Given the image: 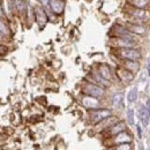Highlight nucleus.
Here are the masks:
<instances>
[{"mask_svg":"<svg viewBox=\"0 0 150 150\" xmlns=\"http://www.w3.org/2000/svg\"><path fill=\"white\" fill-rule=\"evenodd\" d=\"M112 54L115 56L118 60H131L140 61L142 59V52L139 47H128V49H114Z\"/></svg>","mask_w":150,"mask_h":150,"instance_id":"1","label":"nucleus"},{"mask_svg":"<svg viewBox=\"0 0 150 150\" xmlns=\"http://www.w3.org/2000/svg\"><path fill=\"white\" fill-rule=\"evenodd\" d=\"M134 141V137H133V134L131 132L125 131L121 132L117 135H114L112 137H109V139H105L103 140V143L106 148H110L113 146H117V144H122V143H133Z\"/></svg>","mask_w":150,"mask_h":150,"instance_id":"2","label":"nucleus"},{"mask_svg":"<svg viewBox=\"0 0 150 150\" xmlns=\"http://www.w3.org/2000/svg\"><path fill=\"white\" fill-rule=\"evenodd\" d=\"M81 93L82 95H87V96H91V97L98 98V99H103L106 96V89H104L97 84L84 81L81 87Z\"/></svg>","mask_w":150,"mask_h":150,"instance_id":"3","label":"nucleus"},{"mask_svg":"<svg viewBox=\"0 0 150 150\" xmlns=\"http://www.w3.org/2000/svg\"><path fill=\"white\" fill-rule=\"evenodd\" d=\"M110 36L111 37H120V38H125V39H128L132 40L136 44H139V38L136 35L132 34L131 31L124 25V24H114L112 28H111V31H110Z\"/></svg>","mask_w":150,"mask_h":150,"instance_id":"4","label":"nucleus"},{"mask_svg":"<svg viewBox=\"0 0 150 150\" xmlns=\"http://www.w3.org/2000/svg\"><path fill=\"white\" fill-rule=\"evenodd\" d=\"M113 111L109 108H100V109H97V110H93V111H89V121L93 126H95L96 124H98L102 120L111 117Z\"/></svg>","mask_w":150,"mask_h":150,"instance_id":"5","label":"nucleus"},{"mask_svg":"<svg viewBox=\"0 0 150 150\" xmlns=\"http://www.w3.org/2000/svg\"><path fill=\"white\" fill-rule=\"evenodd\" d=\"M80 102H81L82 106L86 108L88 111H93V110L104 108L103 106V99H98V98H95V97H91V96H87V95H81Z\"/></svg>","mask_w":150,"mask_h":150,"instance_id":"6","label":"nucleus"},{"mask_svg":"<svg viewBox=\"0 0 150 150\" xmlns=\"http://www.w3.org/2000/svg\"><path fill=\"white\" fill-rule=\"evenodd\" d=\"M119 120H120V118H119L118 115L112 114L111 117H109V118L102 120L100 122H98V124H96L95 126H93V131H94L95 133H97V134H102L103 132L109 129L112 125H114L115 122H118Z\"/></svg>","mask_w":150,"mask_h":150,"instance_id":"7","label":"nucleus"},{"mask_svg":"<svg viewBox=\"0 0 150 150\" xmlns=\"http://www.w3.org/2000/svg\"><path fill=\"white\" fill-rule=\"evenodd\" d=\"M84 81L90 82V83H94V84H97V86H99V87H102V88H104V89L111 87V84H112L110 81H108V80H105L104 77H102L100 75L98 74V72H97L96 69H93L89 74L87 75Z\"/></svg>","mask_w":150,"mask_h":150,"instance_id":"8","label":"nucleus"},{"mask_svg":"<svg viewBox=\"0 0 150 150\" xmlns=\"http://www.w3.org/2000/svg\"><path fill=\"white\" fill-rule=\"evenodd\" d=\"M127 131V124L124 121V120H119L118 122H115L114 125H112L109 129H106L105 132H103L100 135L103 136V140H105V139H109V137H112L114 135H117V134H119V133H121V132H125Z\"/></svg>","mask_w":150,"mask_h":150,"instance_id":"9","label":"nucleus"},{"mask_svg":"<svg viewBox=\"0 0 150 150\" xmlns=\"http://www.w3.org/2000/svg\"><path fill=\"white\" fill-rule=\"evenodd\" d=\"M110 46L112 47V50L114 49H128V47H137L139 44L128 40V39H125V38H120V37H110Z\"/></svg>","mask_w":150,"mask_h":150,"instance_id":"10","label":"nucleus"},{"mask_svg":"<svg viewBox=\"0 0 150 150\" xmlns=\"http://www.w3.org/2000/svg\"><path fill=\"white\" fill-rule=\"evenodd\" d=\"M34 16H35V22L39 25V28H44L46 25V23L49 22L46 9L39 5L34 7Z\"/></svg>","mask_w":150,"mask_h":150,"instance_id":"11","label":"nucleus"},{"mask_svg":"<svg viewBox=\"0 0 150 150\" xmlns=\"http://www.w3.org/2000/svg\"><path fill=\"white\" fill-rule=\"evenodd\" d=\"M1 6L4 11L5 19L8 22H12L14 20L15 14V2L14 0H1Z\"/></svg>","mask_w":150,"mask_h":150,"instance_id":"12","label":"nucleus"},{"mask_svg":"<svg viewBox=\"0 0 150 150\" xmlns=\"http://www.w3.org/2000/svg\"><path fill=\"white\" fill-rule=\"evenodd\" d=\"M114 75H115V77H117L122 84H129V83H132L133 80H134V76H135L133 73L128 72L127 69H125V68H122V67H120V66H118L117 69L114 71Z\"/></svg>","mask_w":150,"mask_h":150,"instance_id":"13","label":"nucleus"},{"mask_svg":"<svg viewBox=\"0 0 150 150\" xmlns=\"http://www.w3.org/2000/svg\"><path fill=\"white\" fill-rule=\"evenodd\" d=\"M12 34H13V31L11 29L9 22L6 20L0 19V43L5 44V42L7 39L12 37Z\"/></svg>","mask_w":150,"mask_h":150,"instance_id":"14","label":"nucleus"},{"mask_svg":"<svg viewBox=\"0 0 150 150\" xmlns=\"http://www.w3.org/2000/svg\"><path fill=\"white\" fill-rule=\"evenodd\" d=\"M96 71L98 72V74L100 75L102 77H104L105 80H108V81H110V82L112 83L113 77H114L115 75H114V72L112 71V68H111L108 64H104V62H103V64H98Z\"/></svg>","mask_w":150,"mask_h":150,"instance_id":"15","label":"nucleus"},{"mask_svg":"<svg viewBox=\"0 0 150 150\" xmlns=\"http://www.w3.org/2000/svg\"><path fill=\"white\" fill-rule=\"evenodd\" d=\"M49 11L56 16L61 15L65 11V1L64 0H49Z\"/></svg>","mask_w":150,"mask_h":150,"instance_id":"16","label":"nucleus"},{"mask_svg":"<svg viewBox=\"0 0 150 150\" xmlns=\"http://www.w3.org/2000/svg\"><path fill=\"white\" fill-rule=\"evenodd\" d=\"M124 25L131 31L132 34L136 35L137 37L144 36V35L147 34V31H148V29H147V27H146L144 24H136V23H129V22H127V23L124 24Z\"/></svg>","mask_w":150,"mask_h":150,"instance_id":"17","label":"nucleus"},{"mask_svg":"<svg viewBox=\"0 0 150 150\" xmlns=\"http://www.w3.org/2000/svg\"><path fill=\"white\" fill-rule=\"evenodd\" d=\"M14 2H15V14L21 20H24L25 21L27 9H28L29 4L25 0H14Z\"/></svg>","mask_w":150,"mask_h":150,"instance_id":"18","label":"nucleus"},{"mask_svg":"<svg viewBox=\"0 0 150 150\" xmlns=\"http://www.w3.org/2000/svg\"><path fill=\"white\" fill-rule=\"evenodd\" d=\"M119 66L127 69L135 75L140 71V61H131V60H119Z\"/></svg>","mask_w":150,"mask_h":150,"instance_id":"19","label":"nucleus"},{"mask_svg":"<svg viewBox=\"0 0 150 150\" xmlns=\"http://www.w3.org/2000/svg\"><path fill=\"white\" fill-rule=\"evenodd\" d=\"M127 5H129L134 8L149 11L150 0H127Z\"/></svg>","mask_w":150,"mask_h":150,"instance_id":"20","label":"nucleus"},{"mask_svg":"<svg viewBox=\"0 0 150 150\" xmlns=\"http://www.w3.org/2000/svg\"><path fill=\"white\" fill-rule=\"evenodd\" d=\"M108 150H134L133 143H122V144H117L108 148Z\"/></svg>","mask_w":150,"mask_h":150,"instance_id":"21","label":"nucleus"},{"mask_svg":"<svg viewBox=\"0 0 150 150\" xmlns=\"http://www.w3.org/2000/svg\"><path fill=\"white\" fill-rule=\"evenodd\" d=\"M122 99H124V96L122 94H115L113 95L112 97V105L113 108H115V109H118L119 106H121L122 105Z\"/></svg>","mask_w":150,"mask_h":150,"instance_id":"22","label":"nucleus"},{"mask_svg":"<svg viewBox=\"0 0 150 150\" xmlns=\"http://www.w3.org/2000/svg\"><path fill=\"white\" fill-rule=\"evenodd\" d=\"M136 98H137V89H136V88H133L131 91L128 93L127 99H128L129 103H133V102L136 100Z\"/></svg>","mask_w":150,"mask_h":150,"instance_id":"23","label":"nucleus"},{"mask_svg":"<svg viewBox=\"0 0 150 150\" xmlns=\"http://www.w3.org/2000/svg\"><path fill=\"white\" fill-rule=\"evenodd\" d=\"M8 52V47L5 45V44H2V43H0V58L1 57H4L6 53Z\"/></svg>","mask_w":150,"mask_h":150,"instance_id":"24","label":"nucleus"},{"mask_svg":"<svg viewBox=\"0 0 150 150\" xmlns=\"http://www.w3.org/2000/svg\"><path fill=\"white\" fill-rule=\"evenodd\" d=\"M37 1L39 2V6H42L46 11H49V0H37Z\"/></svg>","mask_w":150,"mask_h":150,"instance_id":"25","label":"nucleus"},{"mask_svg":"<svg viewBox=\"0 0 150 150\" xmlns=\"http://www.w3.org/2000/svg\"><path fill=\"white\" fill-rule=\"evenodd\" d=\"M133 115H134V111H133V110H128V111H127V117H128V122H129L131 125L134 122V118H133Z\"/></svg>","mask_w":150,"mask_h":150,"instance_id":"26","label":"nucleus"},{"mask_svg":"<svg viewBox=\"0 0 150 150\" xmlns=\"http://www.w3.org/2000/svg\"><path fill=\"white\" fill-rule=\"evenodd\" d=\"M0 19H1V20H6V19H5V15H4L2 6H1V0H0Z\"/></svg>","mask_w":150,"mask_h":150,"instance_id":"27","label":"nucleus"},{"mask_svg":"<svg viewBox=\"0 0 150 150\" xmlns=\"http://www.w3.org/2000/svg\"><path fill=\"white\" fill-rule=\"evenodd\" d=\"M149 74H150V65H149Z\"/></svg>","mask_w":150,"mask_h":150,"instance_id":"28","label":"nucleus"}]
</instances>
